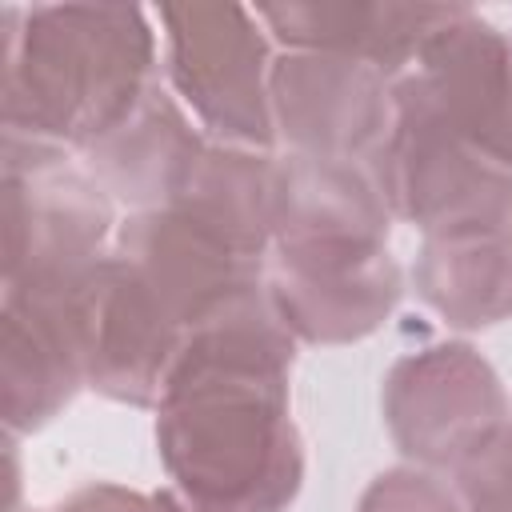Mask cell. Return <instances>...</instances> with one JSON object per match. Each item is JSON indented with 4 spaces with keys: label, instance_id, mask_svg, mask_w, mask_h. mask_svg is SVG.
<instances>
[{
    "label": "cell",
    "instance_id": "obj_15",
    "mask_svg": "<svg viewBox=\"0 0 512 512\" xmlns=\"http://www.w3.org/2000/svg\"><path fill=\"white\" fill-rule=\"evenodd\" d=\"M84 388V364L60 296L4 292L0 304V412L8 436L44 428Z\"/></svg>",
    "mask_w": 512,
    "mask_h": 512
},
{
    "label": "cell",
    "instance_id": "obj_11",
    "mask_svg": "<svg viewBox=\"0 0 512 512\" xmlns=\"http://www.w3.org/2000/svg\"><path fill=\"white\" fill-rule=\"evenodd\" d=\"M404 76L464 144L512 172V32L464 4Z\"/></svg>",
    "mask_w": 512,
    "mask_h": 512
},
{
    "label": "cell",
    "instance_id": "obj_3",
    "mask_svg": "<svg viewBox=\"0 0 512 512\" xmlns=\"http://www.w3.org/2000/svg\"><path fill=\"white\" fill-rule=\"evenodd\" d=\"M116 204L72 152L4 136V292L56 296L116 244Z\"/></svg>",
    "mask_w": 512,
    "mask_h": 512
},
{
    "label": "cell",
    "instance_id": "obj_22",
    "mask_svg": "<svg viewBox=\"0 0 512 512\" xmlns=\"http://www.w3.org/2000/svg\"><path fill=\"white\" fill-rule=\"evenodd\" d=\"M508 236H512V232H508Z\"/></svg>",
    "mask_w": 512,
    "mask_h": 512
},
{
    "label": "cell",
    "instance_id": "obj_1",
    "mask_svg": "<svg viewBox=\"0 0 512 512\" xmlns=\"http://www.w3.org/2000/svg\"><path fill=\"white\" fill-rule=\"evenodd\" d=\"M296 336L268 284L184 336L156 404V452L176 492L208 512H284L304 484L292 420Z\"/></svg>",
    "mask_w": 512,
    "mask_h": 512
},
{
    "label": "cell",
    "instance_id": "obj_16",
    "mask_svg": "<svg viewBox=\"0 0 512 512\" xmlns=\"http://www.w3.org/2000/svg\"><path fill=\"white\" fill-rule=\"evenodd\" d=\"M416 296L456 332H484L512 316V236H424L412 264Z\"/></svg>",
    "mask_w": 512,
    "mask_h": 512
},
{
    "label": "cell",
    "instance_id": "obj_6",
    "mask_svg": "<svg viewBox=\"0 0 512 512\" xmlns=\"http://www.w3.org/2000/svg\"><path fill=\"white\" fill-rule=\"evenodd\" d=\"M384 424L412 468L452 472L508 420V392L496 368L464 340L400 356L384 376Z\"/></svg>",
    "mask_w": 512,
    "mask_h": 512
},
{
    "label": "cell",
    "instance_id": "obj_4",
    "mask_svg": "<svg viewBox=\"0 0 512 512\" xmlns=\"http://www.w3.org/2000/svg\"><path fill=\"white\" fill-rule=\"evenodd\" d=\"M168 92L216 144L276 148L272 124V36L244 4H164Z\"/></svg>",
    "mask_w": 512,
    "mask_h": 512
},
{
    "label": "cell",
    "instance_id": "obj_10",
    "mask_svg": "<svg viewBox=\"0 0 512 512\" xmlns=\"http://www.w3.org/2000/svg\"><path fill=\"white\" fill-rule=\"evenodd\" d=\"M404 296V272L376 252H272L268 300L296 344H356L388 324Z\"/></svg>",
    "mask_w": 512,
    "mask_h": 512
},
{
    "label": "cell",
    "instance_id": "obj_5",
    "mask_svg": "<svg viewBox=\"0 0 512 512\" xmlns=\"http://www.w3.org/2000/svg\"><path fill=\"white\" fill-rule=\"evenodd\" d=\"M396 120L372 160V176L396 220L420 236L512 232V172L464 144L400 76L392 84Z\"/></svg>",
    "mask_w": 512,
    "mask_h": 512
},
{
    "label": "cell",
    "instance_id": "obj_7",
    "mask_svg": "<svg viewBox=\"0 0 512 512\" xmlns=\"http://www.w3.org/2000/svg\"><path fill=\"white\" fill-rule=\"evenodd\" d=\"M56 296L76 332L84 388L116 404L156 408L184 348V328L164 312L132 264L112 248Z\"/></svg>",
    "mask_w": 512,
    "mask_h": 512
},
{
    "label": "cell",
    "instance_id": "obj_18",
    "mask_svg": "<svg viewBox=\"0 0 512 512\" xmlns=\"http://www.w3.org/2000/svg\"><path fill=\"white\" fill-rule=\"evenodd\" d=\"M452 492L464 512H512V420L452 468Z\"/></svg>",
    "mask_w": 512,
    "mask_h": 512
},
{
    "label": "cell",
    "instance_id": "obj_13",
    "mask_svg": "<svg viewBox=\"0 0 512 512\" xmlns=\"http://www.w3.org/2000/svg\"><path fill=\"white\" fill-rule=\"evenodd\" d=\"M464 4H260L256 16L284 52L340 56L400 80Z\"/></svg>",
    "mask_w": 512,
    "mask_h": 512
},
{
    "label": "cell",
    "instance_id": "obj_20",
    "mask_svg": "<svg viewBox=\"0 0 512 512\" xmlns=\"http://www.w3.org/2000/svg\"><path fill=\"white\" fill-rule=\"evenodd\" d=\"M52 508L56 512H208L176 488L136 492V488H124V484H112V480H92V484L68 492L64 500H56Z\"/></svg>",
    "mask_w": 512,
    "mask_h": 512
},
{
    "label": "cell",
    "instance_id": "obj_21",
    "mask_svg": "<svg viewBox=\"0 0 512 512\" xmlns=\"http://www.w3.org/2000/svg\"><path fill=\"white\" fill-rule=\"evenodd\" d=\"M40 512H56V508H40Z\"/></svg>",
    "mask_w": 512,
    "mask_h": 512
},
{
    "label": "cell",
    "instance_id": "obj_12",
    "mask_svg": "<svg viewBox=\"0 0 512 512\" xmlns=\"http://www.w3.org/2000/svg\"><path fill=\"white\" fill-rule=\"evenodd\" d=\"M392 220L372 164L276 156L272 252H376L388 248Z\"/></svg>",
    "mask_w": 512,
    "mask_h": 512
},
{
    "label": "cell",
    "instance_id": "obj_8",
    "mask_svg": "<svg viewBox=\"0 0 512 512\" xmlns=\"http://www.w3.org/2000/svg\"><path fill=\"white\" fill-rule=\"evenodd\" d=\"M392 84L356 60L280 52L272 60L276 144L296 156L372 164L396 120Z\"/></svg>",
    "mask_w": 512,
    "mask_h": 512
},
{
    "label": "cell",
    "instance_id": "obj_17",
    "mask_svg": "<svg viewBox=\"0 0 512 512\" xmlns=\"http://www.w3.org/2000/svg\"><path fill=\"white\" fill-rule=\"evenodd\" d=\"M172 204H180L236 252L268 260L276 232V156L208 140L192 180Z\"/></svg>",
    "mask_w": 512,
    "mask_h": 512
},
{
    "label": "cell",
    "instance_id": "obj_14",
    "mask_svg": "<svg viewBox=\"0 0 512 512\" xmlns=\"http://www.w3.org/2000/svg\"><path fill=\"white\" fill-rule=\"evenodd\" d=\"M204 148L200 124L164 84H156L124 124L80 156V164L112 204L152 212L184 192Z\"/></svg>",
    "mask_w": 512,
    "mask_h": 512
},
{
    "label": "cell",
    "instance_id": "obj_9",
    "mask_svg": "<svg viewBox=\"0 0 512 512\" xmlns=\"http://www.w3.org/2000/svg\"><path fill=\"white\" fill-rule=\"evenodd\" d=\"M112 248L152 288L184 336L268 284V260L236 252L180 204L128 212Z\"/></svg>",
    "mask_w": 512,
    "mask_h": 512
},
{
    "label": "cell",
    "instance_id": "obj_2",
    "mask_svg": "<svg viewBox=\"0 0 512 512\" xmlns=\"http://www.w3.org/2000/svg\"><path fill=\"white\" fill-rule=\"evenodd\" d=\"M4 136L84 156L156 80V28L136 4L0 8Z\"/></svg>",
    "mask_w": 512,
    "mask_h": 512
},
{
    "label": "cell",
    "instance_id": "obj_19",
    "mask_svg": "<svg viewBox=\"0 0 512 512\" xmlns=\"http://www.w3.org/2000/svg\"><path fill=\"white\" fill-rule=\"evenodd\" d=\"M356 512H464V504L440 476L424 468H392L364 488Z\"/></svg>",
    "mask_w": 512,
    "mask_h": 512
}]
</instances>
